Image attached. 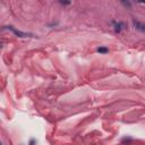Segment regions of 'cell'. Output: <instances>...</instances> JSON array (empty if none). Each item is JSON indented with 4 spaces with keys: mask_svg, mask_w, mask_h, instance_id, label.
Masks as SVG:
<instances>
[{
    "mask_svg": "<svg viewBox=\"0 0 145 145\" xmlns=\"http://www.w3.org/2000/svg\"><path fill=\"white\" fill-rule=\"evenodd\" d=\"M8 30H10L11 32H13L15 35L19 36V38H30V36H32V34H28V33H24V32H21V31L16 30V28H14L13 26H7Z\"/></svg>",
    "mask_w": 145,
    "mask_h": 145,
    "instance_id": "1",
    "label": "cell"
},
{
    "mask_svg": "<svg viewBox=\"0 0 145 145\" xmlns=\"http://www.w3.org/2000/svg\"><path fill=\"white\" fill-rule=\"evenodd\" d=\"M113 27H115V31L117 33H119V32H121L123 30H125L126 28V24H125L124 22H113Z\"/></svg>",
    "mask_w": 145,
    "mask_h": 145,
    "instance_id": "2",
    "label": "cell"
},
{
    "mask_svg": "<svg viewBox=\"0 0 145 145\" xmlns=\"http://www.w3.org/2000/svg\"><path fill=\"white\" fill-rule=\"evenodd\" d=\"M133 24H134V27L137 31H141V32L145 33V23H141L138 21H134V22H133Z\"/></svg>",
    "mask_w": 145,
    "mask_h": 145,
    "instance_id": "3",
    "label": "cell"
},
{
    "mask_svg": "<svg viewBox=\"0 0 145 145\" xmlns=\"http://www.w3.org/2000/svg\"><path fill=\"white\" fill-rule=\"evenodd\" d=\"M108 48L106 47H100V48H98V52H100V53H108Z\"/></svg>",
    "mask_w": 145,
    "mask_h": 145,
    "instance_id": "4",
    "label": "cell"
},
{
    "mask_svg": "<svg viewBox=\"0 0 145 145\" xmlns=\"http://www.w3.org/2000/svg\"><path fill=\"white\" fill-rule=\"evenodd\" d=\"M60 4H61V5H69L70 2H69V1H60Z\"/></svg>",
    "mask_w": 145,
    "mask_h": 145,
    "instance_id": "5",
    "label": "cell"
},
{
    "mask_svg": "<svg viewBox=\"0 0 145 145\" xmlns=\"http://www.w3.org/2000/svg\"><path fill=\"white\" fill-rule=\"evenodd\" d=\"M31 145H34V141H31Z\"/></svg>",
    "mask_w": 145,
    "mask_h": 145,
    "instance_id": "6",
    "label": "cell"
}]
</instances>
